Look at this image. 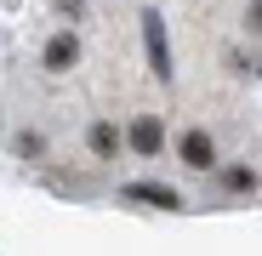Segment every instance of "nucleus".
<instances>
[{
	"instance_id": "1",
	"label": "nucleus",
	"mask_w": 262,
	"mask_h": 256,
	"mask_svg": "<svg viewBox=\"0 0 262 256\" xmlns=\"http://www.w3.org/2000/svg\"><path fill=\"white\" fill-rule=\"evenodd\" d=\"M125 154H137V159H160V154H165V120L143 108L137 120L125 125Z\"/></svg>"
},
{
	"instance_id": "2",
	"label": "nucleus",
	"mask_w": 262,
	"mask_h": 256,
	"mask_svg": "<svg viewBox=\"0 0 262 256\" xmlns=\"http://www.w3.org/2000/svg\"><path fill=\"white\" fill-rule=\"evenodd\" d=\"M177 159H183L188 171H211V165H216V137L205 131V125H188V131L177 137Z\"/></svg>"
},
{
	"instance_id": "3",
	"label": "nucleus",
	"mask_w": 262,
	"mask_h": 256,
	"mask_svg": "<svg viewBox=\"0 0 262 256\" xmlns=\"http://www.w3.org/2000/svg\"><path fill=\"white\" fill-rule=\"evenodd\" d=\"M40 63H46V74H74L80 68V34L74 29H57L46 40V52H40Z\"/></svg>"
},
{
	"instance_id": "4",
	"label": "nucleus",
	"mask_w": 262,
	"mask_h": 256,
	"mask_svg": "<svg viewBox=\"0 0 262 256\" xmlns=\"http://www.w3.org/2000/svg\"><path fill=\"white\" fill-rule=\"evenodd\" d=\"M85 154L92 159H114V154H125V131L114 120H92V131H85Z\"/></svg>"
},
{
	"instance_id": "5",
	"label": "nucleus",
	"mask_w": 262,
	"mask_h": 256,
	"mask_svg": "<svg viewBox=\"0 0 262 256\" xmlns=\"http://www.w3.org/2000/svg\"><path fill=\"white\" fill-rule=\"evenodd\" d=\"M143 34H148V57H154V74L165 80V74H171V57H165V29H160V12H143Z\"/></svg>"
},
{
	"instance_id": "6",
	"label": "nucleus",
	"mask_w": 262,
	"mask_h": 256,
	"mask_svg": "<svg viewBox=\"0 0 262 256\" xmlns=\"http://www.w3.org/2000/svg\"><path fill=\"white\" fill-rule=\"evenodd\" d=\"M125 199H137V205H165V211H177V205H183V194H177V188H148V182L125 188Z\"/></svg>"
},
{
	"instance_id": "7",
	"label": "nucleus",
	"mask_w": 262,
	"mask_h": 256,
	"mask_svg": "<svg viewBox=\"0 0 262 256\" xmlns=\"http://www.w3.org/2000/svg\"><path fill=\"white\" fill-rule=\"evenodd\" d=\"M223 188H228V194H256V171H251V165H234L228 177H223Z\"/></svg>"
},
{
	"instance_id": "8",
	"label": "nucleus",
	"mask_w": 262,
	"mask_h": 256,
	"mask_svg": "<svg viewBox=\"0 0 262 256\" xmlns=\"http://www.w3.org/2000/svg\"><path fill=\"white\" fill-rule=\"evenodd\" d=\"M17 154H23V159H40V154H46V137H40V131H23V137H17Z\"/></svg>"
},
{
	"instance_id": "9",
	"label": "nucleus",
	"mask_w": 262,
	"mask_h": 256,
	"mask_svg": "<svg viewBox=\"0 0 262 256\" xmlns=\"http://www.w3.org/2000/svg\"><path fill=\"white\" fill-rule=\"evenodd\" d=\"M245 29L262 34V0H251V6H245Z\"/></svg>"
}]
</instances>
